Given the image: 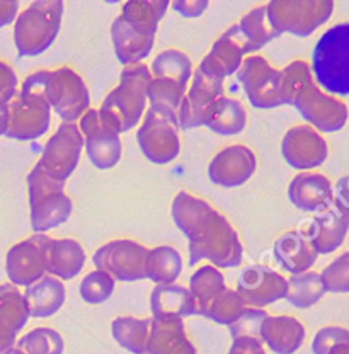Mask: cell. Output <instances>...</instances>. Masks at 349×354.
I'll return each mask as SVG.
<instances>
[{"label":"cell","mask_w":349,"mask_h":354,"mask_svg":"<svg viewBox=\"0 0 349 354\" xmlns=\"http://www.w3.org/2000/svg\"><path fill=\"white\" fill-rule=\"evenodd\" d=\"M244 310L245 305L242 298L238 297L237 291L225 288L218 297H215L209 301L208 307L205 308L201 315L213 320L215 324H220V326L230 327L232 324L237 322Z\"/></svg>","instance_id":"cell-40"},{"label":"cell","mask_w":349,"mask_h":354,"mask_svg":"<svg viewBox=\"0 0 349 354\" xmlns=\"http://www.w3.org/2000/svg\"><path fill=\"white\" fill-rule=\"evenodd\" d=\"M172 9L181 14L182 17H200L208 9V0H176Z\"/></svg>","instance_id":"cell-49"},{"label":"cell","mask_w":349,"mask_h":354,"mask_svg":"<svg viewBox=\"0 0 349 354\" xmlns=\"http://www.w3.org/2000/svg\"><path fill=\"white\" fill-rule=\"evenodd\" d=\"M17 334L6 326H0V354H10L16 348Z\"/></svg>","instance_id":"cell-52"},{"label":"cell","mask_w":349,"mask_h":354,"mask_svg":"<svg viewBox=\"0 0 349 354\" xmlns=\"http://www.w3.org/2000/svg\"><path fill=\"white\" fill-rule=\"evenodd\" d=\"M48 75L50 70H38L26 77L21 92L9 102L7 138L31 142L48 131L51 123V108L46 99Z\"/></svg>","instance_id":"cell-3"},{"label":"cell","mask_w":349,"mask_h":354,"mask_svg":"<svg viewBox=\"0 0 349 354\" xmlns=\"http://www.w3.org/2000/svg\"><path fill=\"white\" fill-rule=\"evenodd\" d=\"M321 279L326 293H349V250L326 266Z\"/></svg>","instance_id":"cell-44"},{"label":"cell","mask_w":349,"mask_h":354,"mask_svg":"<svg viewBox=\"0 0 349 354\" xmlns=\"http://www.w3.org/2000/svg\"><path fill=\"white\" fill-rule=\"evenodd\" d=\"M337 344H349V330L337 326L324 327L315 334L312 341V353L329 354L330 349L336 348Z\"/></svg>","instance_id":"cell-46"},{"label":"cell","mask_w":349,"mask_h":354,"mask_svg":"<svg viewBox=\"0 0 349 354\" xmlns=\"http://www.w3.org/2000/svg\"><path fill=\"white\" fill-rule=\"evenodd\" d=\"M115 279L104 271H95L89 272L86 278L80 283V297L86 304L99 305L104 304L111 298L113 291H115Z\"/></svg>","instance_id":"cell-43"},{"label":"cell","mask_w":349,"mask_h":354,"mask_svg":"<svg viewBox=\"0 0 349 354\" xmlns=\"http://www.w3.org/2000/svg\"><path fill=\"white\" fill-rule=\"evenodd\" d=\"M245 124H247V113L242 102L227 95L216 99L203 118V127H208L213 133L222 136L238 135L244 131Z\"/></svg>","instance_id":"cell-30"},{"label":"cell","mask_w":349,"mask_h":354,"mask_svg":"<svg viewBox=\"0 0 349 354\" xmlns=\"http://www.w3.org/2000/svg\"><path fill=\"white\" fill-rule=\"evenodd\" d=\"M237 26L240 29L244 39L251 46L252 53L259 51L261 48H264L267 43L273 41V39L279 38V35L274 31L270 19H267L266 6L252 9L251 12H247L242 17Z\"/></svg>","instance_id":"cell-39"},{"label":"cell","mask_w":349,"mask_h":354,"mask_svg":"<svg viewBox=\"0 0 349 354\" xmlns=\"http://www.w3.org/2000/svg\"><path fill=\"white\" fill-rule=\"evenodd\" d=\"M17 84H19V80H17L12 66L0 60V101H12L17 95Z\"/></svg>","instance_id":"cell-47"},{"label":"cell","mask_w":349,"mask_h":354,"mask_svg":"<svg viewBox=\"0 0 349 354\" xmlns=\"http://www.w3.org/2000/svg\"><path fill=\"white\" fill-rule=\"evenodd\" d=\"M113 337L121 348L133 354H147L150 319L137 317H116L111 324Z\"/></svg>","instance_id":"cell-34"},{"label":"cell","mask_w":349,"mask_h":354,"mask_svg":"<svg viewBox=\"0 0 349 354\" xmlns=\"http://www.w3.org/2000/svg\"><path fill=\"white\" fill-rule=\"evenodd\" d=\"M256 169L257 158L249 147L230 145L211 158L208 176L216 186L238 187L251 179Z\"/></svg>","instance_id":"cell-20"},{"label":"cell","mask_w":349,"mask_h":354,"mask_svg":"<svg viewBox=\"0 0 349 354\" xmlns=\"http://www.w3.org/2000/svg\"><path fill=\"white\" fill-rule=\"evenodd\" d=\"M186 92L187 87L174 82V80L153 79L152 77L149 88H147V99L150 102V108L171 111V113L178 114Z\"/></svg>","instance_id":"cell-41"},{"label":"cell","mask_w":349,"mask_h":354,"mask_svg":"<svg viewBox=\"0 0 349 354\" xmlns=\"http://www.w3.org/2000/svg\"><path fill=\"white\" fill-rule=\"evenodd\" d=\"M349 223L337 209H324L317 213L308 225L305 237L310 241L317 254H330L346 241Z\"/></svg>","instance_id":"cell-26"},{"label":"cell","mask_w":349,"mask_h":354,"mask_svg":"<svg viewBox=\"0 0 349 354\" xmlns=\"http://www.w3.org/2000/svg\"><path fill=\"white\" fill-rule=\"evenodd\" d=\"M281 102L299 109L312 128L322 133H336L348 123V106L341 99L326 94L315 84L310 65L295 60L281 70Z\"/></svg>","instance_id":"cell-1"},{"label":"cell","mask_w":349,"mask_h":354,"mask_svg":"<svg viewBox=\"0 0 349 354\" xmlns=\"http://www.w3.org/2000/svg\"><path fill=\"white\" fill-rule=\"evenodd\" d=\"M329 354H349V344H337L336 348L330 349Z\"/></svg>","instance_id":"cell-54"},{"label":"cell","mask_w":349,"mask_h":354,"mask_svg":"<svg viewBox=\"0 0 349 354\" xmlns=\"http://www.w3.org/2000/svg\"><path fill=\"white\" fill-rule=\"evenodd\" d=\"M223 95V80L208 75L203 70L196 68L193 73V82L186 92L178 111L179 130H193L203 127L205 113L213 102Z\"/></svg>","instance_id":"cell-18"},{"label":"cell","mask_w":349,"mask_h":354,"mask_svg":"<svg viewBox=\"0 0 349 354\" xmlns=\"http://www.w3.org/2000/svg\"><path fill=\"white\" fill-rule=\"evenodd\" d=\"M229 354H266L263 341L254 337H237L230 346Z\"/></svg>","instance_id":"cell-50"},{"label":"cell","mask_w":349,"mask_h":354,"mask_svg":"<svg viewBox=\"0 0 349 354\" xmlns=\"http://www.w3.org/2000/svg\"><path fill=\"white\" fill-rule=\"evenodd\" d=\"M326 295L324 285L319 272L307 271L302 274L292 276L288 279V291H286V300L296 308H310L317 301L322 300Z\"/></svg>","instance_id":"cell-38"},{"label":"cell","mask_w":349,"mask_h":354,"mask_svg":"<svg viewBox=\"0 0 349 354\" xmlns=\"http://www.w3.org/2000/svg\"><path fill=\"white\" fill-rule=\"evenodd\" d=\"M9 102L0 101V136H6L7 128H9Z\"/></svg>","instance_id":"cell-53"},{"label":"cell","mask_w":349,"mask_h":354,"mask_svg":"<svg viewBox=\"0 0 349 354\" xmlns=\"http://www.w3.org/2000/svg\"><path fill=\"white\" fill-rule=\"evenodd\" d=\"M334 205L336 209L344 216V220L349 223V174L341 177L334 189Z\"/></svg>","instance_id":"cell-48"},{"label":"cell","mask_w":349,"mask_h":354,"mask_svg":"<svg viewBox=\"0 0 349 354\" xmlns=\"http://www.w3.org/2000/svg\"><path fill=\"white\" fill-rule=\"evenodd\" d=\"M84 150V136L75 123H62L43 149L39 167L53 179L67 183L75 171Z\"/></svg>","instance_id":"cell-13"},{"label":"cell","mask_w":349,"mask_h":354,"mask_svg":"<svg viewBox=\"0 0 349 354\" xmlns=\"http://www.w3.org/2000/svg\"><path fill=\"white\" fill-rule=\"evenodd\" d=\"M281 153L286 164L299 171H310L327 160L329 147L324 136L310 124L290 128L281 142Z\"/></svg>","instance_id":"cell-16"},{"label":"cell","mask_w":349,"mask_h":354,"mask_svg":"<svg viewBox=\"0 0 349 354\" xmlns=\"http://www.w3.org/2000/svg\"><path fill=\"white\" fill-rule=\"evenodd\" d=\"M147 354H196L182 320L150 319Z\"/></svg>","instance_id":"cell-28"},{"label":"cell","mask_w":349,"mask_h":354,"mask_svg":"<svg viewBox=\"0 0 349 354\" xmlns=\"http://www.w3.org/2000/svg\"><path fill=\"white\" fill-rule=\"evenodd\" d=\"M43 235L45 234H35L9 249L6 256V272L12 285L28 288L45 276L46 263Z\"/></svg>","instance_id":"cell-17"},{"label":"cell","mask_w":349,"mask_h":354,"mask_svg":"<svg viewBox=\"0 0 349 354\" xmlns=\"http://www.w3.org/2000/svg\"><path fill=\"white\" fill-rule=\"evenodd\" d=\"M237 80L244 87L245 95L252 108L274 109L283 106L281 102V70L270 65L261 55H251L244 58L237 70Z\"/></svg>","instance_id":"cell-11"},{"label":"cell","mask_w":349,"mask_h":354,"mask_svg":"<svg viewBox=\"0 0 349 354\" xmlns=\"http://www.w3.org/2000/svg\"><path fill=\"white\" fill-rule=\"evenodd\" d=\"M65 3L62 0H35L17 16L14 43L21 57H38L60 32Z\"/></svg>","instance_id":"cell-6"},{"label":"cell","mask_w":349,"mask_h":354,"mask_svg":"<svg viewBox=\"0 0 349 354\" xmlns=\"http://www.w3.org/2000/svg\"><path fill=\"white\" fill-rule=\"evenodd\" d=\"M153 79H167L187 87L191 75H193V64L189 57L181 50L169 48L155 57L152 66H149Z\"/></svg>","instance_id":"cell-36"},{"label":"cell","mask_w":349,"mask_h":354,"mask_svg":"<svg viewBox=\"0 0 349 354\" xmlns=\"http://www.w3.org/2000/svg\"><path fill=\"white\" fill-rule=\"evenodd\" d=\"M10 354H24L23 351H21V349H17V348H14L12 351H10Z\"/></svg>","instance_id":"cell-55"},{"label":"cell","mask_w":349,"mask_h":354,"mask_svg":"<svg viewBox=\"0 0 349 354\" xmlns=\"http://www.w3.org/2000/svg\"><path fill=\"white\" fill-rule=\"evenodd\" d=\"M150 80L152 73L145 64L124 66L121 70L120 86L106 95L97 109L102 123L120 135L138 124L147 109V88Z\"/></svg>","instance_id":"cell-2"},{"label":"cell","mask_w":349,"mask_h":354,"mask_svg":"<svg viewBox=\"0 0 349 354\" xmlns=\"http://www.w3.org/2000/svg\"><path fill=\"white\" fill-rule=\"evenodd\" d=\"M150 308L157 320H182L196 315V304L186 286L157 285L150 295Z\"/></svg>","instance_id":"cell-25"},{"label":"cell","mask_w":349,"mask_h":354,"mask_svg":"<svg viewBox=\"0 0 349 354\" xmlns=\"http://www.w3.org/2000/svg\"><path fill=\"white\" fill-rule=\"evenodd\" d=\"M235 291L245 307L264 308L286 297L288 279L267 266L252 264L242 269Z\"/></svg>","instance_id":"cell-14"},{"label":"cell","mask_w":349,"mask_h":354,"mask_svg":"<svg viewBox=\"0 0 349 354\" xmlns=\"http://www.w3.org/2000/svg\"><path fill=\"white\" fill-rule=\"evenodd\" d=\"M267 19L279 36L283 32L307 38L330 19L332 0H273L266 6Z\"/></svg>","instance_id":"cell-8"},{"label":"cell","mask_w":349,"mask_h":354,"mask_svg":"<svg viewBox=\"0 0 349 354\" xmlns=\"http://www.w3.org/2000/svg\"><path fill=\"white\" fill-rule=\"evenodd\" d=\"M189 241V266L208 259L216 269L237 268L242 263L244 247L229 220L213 209L187 237Z\"/></svg>","instance_id":"cell-4"},{"label":"cell","mask_w":349,"mask_h":354,"mask_svg":"<svg viewBox=\"0 0 349 354\" xmlns=\"http://www.w3.org/2000/svg\"><path fill=\"white\" fill-rule=\"evenodd\" d=\"M16 348L24 354H64L65 342L60 332L50 327H38L24 334L16 342Z\"/></svg>","instance_id":"cell-42"},{"label":"cell","mask_w":349,"mask_h":354,"mask_svg":"<svg viewBox=\"0 0 349 354\" xmlns=\"http://www.w3.org/2000/svg\"><path fill=\"white\" fill-rule=\"evenodd\" d=\"M167 9V0H128L123 3L120 16H123V19L138 32L155 38L159 22L162 21Z\"/></svg>","instance_id":"cell-31"},{"label":"cell","mask_w":349,"mask_h":354,"mask_svg":"<svg viewBox=\"0 0 349 354\" xmlns=\"http://www.w3.org/2000/svg\"><path fill=\"white\" fill-rule=\"evenodd\" d=\"M247 53H252L251 46L244 39L238 26L235 24L213 43L211 50L201 60L198 68L215 79L225 80L232 73H237L244 62V55Z\"/></svg>","instance_id":"cell-19"},{"label":"cell","mask_w":349,"mask_h":354,"mask_svg":"<svg viewBox=\"0 0 349 354\" xmlns=\"http://www.w3.org/2000/svg\"><path fill=\"white\" fill-rule=\"evenodd\" d=\"M24 298L29 315L36 319H48L64 307L67 300V290H65L64 281L55 276L45 274L35 285L26 288Z\"/></svg>","instance_id":"cell-29"},{"label":"cell","mask_w":349,"mask_h":354,"mask_svg":"<svg viewBox=\"0 0 349 354\" xmlns=\"http://www.w3.org/2000/svg\"><path fill=\"white\" fill-rule=\"evenodd\" d=\"M29 308L24 295L12 283L0 285V326L19 334L29 320Z\"/></svg>","instance_id":"cell-37"},{"label":"cell","mask_w":349,"mask_h":354,"mask_svg":"<svg viewBox=\"0 0 349 354\" xmlns=\"http://www.w3.org/2000/svg\"><path fill=\"white\" fill-rule=\"evenodd\" d=\"M19 16V2L17 0H0V28L12 24Z\"/></svg>","instance_id":"cell-51"},{"label":"cell","mask_w":349,"mask_h":354,"mask_svg":"<svg viewBox=\"0 0 349 354\" xmlns=\"http://www.w3.org/2000/svg\"><path fill=\"white\" fill-rule=\"evenodd\" d=\"M261 341L276 354H293L302 348L305 327L290 315H267L261 326Z\"/></svg>","instance_id":"cell-24"},{"label":"cell","mask_w":349,"mask_h":354,"mask_svg":"<svg viewBox=\"0 0 349 354\" xmlns=\"http://www.w3.org/2000/svg\"><path fill=\"white\" fill-rule=\"evenodd\" d=\"M46 99L50 108L64 123H75L91 109L89 88L82 77L68 66L50 72L46 80Z\"/></svg>","instance_id":"cell-10"},{"label":"cell","mask_w":349,"mask_h":354,"mask_svg":"<svg viewBox=\"0 0 349 354\" xmlns=\"http://www.w3.org/2000/svg\"><path fill=\"white\" fill-rule=\"evenodd\" d=\"M31 227L36 234H45L60 227L72 215V199L65 194V183L53 179L39 165L28 174Z\"/></svg>","instance_id":"cell-7"},{"label":"cell","mask_w":349,"mask_h":354,"mask_svg":"<svg viewBox=\"0 0 349 354\" xmlns=\"http://www.w3.org/2000/svg\"><path fill=\"white\" fill-rule=\"evenodd\" d=\"M267 312L264 308L245 307L238 320L229 327L232 339L237 337H254L261 341V326L266 320Z\"/></svg>","instance_id":"cell-45"},{"label":"cell","mask_w":349,"mask_h":354,"mask_svg":"<svg viewBox=\"0 0 349 354\" xmlns=\"http://www.w3.org/2000/svg\"><path fill=\"white\" fill-rule=\"evenodd\" d=\"M149 249L128 239H117L99 247L93 263L99 271H104L115 281H140L145 279V263Z\"/></svg>","instance_id":"cell-12"},{"label":"cell","mask_w":349,"mask_h":354,"mask_svg":"<svg viewBox=\"0 0 349 354\" xmlns=\"http://www.w3.org/2000/svg\"><path fill=\"white\" fill-rule=\"evenodd\" d=\"M79 130L84 136V147L89 160L94 167L106 171L113 169L120 162L123 145H121L120 133H116L108 124L102 123L97 109H87L80 118Z\"/></svg>","instance_id":"cell-15"},{"label":"cell","mask_w":349,"mask_h":354,"mask_svg":"<svg viewBox=\"0 0 349 354\" xmlns=\"http://www.w3.org/2000/svg\"><path fill=\"white\" fill-rule=\"evenodd\" d=\"M288 198L302 212H324L334 201V187L324 174L302 172L288 186Z\"/></svg>","instance_id":"cell-22"},{"label":"cell","mask_w":349,"mask_h":354,"mask_svg":"<svg viewBox=\"0 0 349 354\" xmlns=\"http://www.w3.org/2000/svg\"><path fill=\"white\" fill-rule=\"evenodd\" d=\"M225 278L215 266H201L189 279V293L196 304V315H201L209 301L225 290Z\"/></svg>","instance_id":"cell-35"},{"label":"cell","mask_w":349,"mask_h":354,"mask_svg":"<svg viewBox=\"0 0 349 354\" xmlns=\"http://www.w3.org/2000/svg\"><path fill=\"white\" fill-rule=\"evenodd\" d=\"M211 212L213 208L208 201L193 196L186 191H179L171 206L172 220L186 237H189Z\"/></svg>","instance_id":"cell-33"},{"label":"cell","mask_w":349,"mask_h":354,"mask_svg":"<svg viewBox=\"0 0 349 354\" xmlns=\"http://www.w3.org/2000/svg\"><path fill=\"white\" fill-rule=\"evenodd\" d=\"M111 38L116 58L124 66L142 64V60L149 57L153 43H155L153 36H145L138 32L123 19V16H117L113 21Z\"/></svg>","instance_id":"cell-27"},{"label":"cell","mask_w":349,"mask_h":354,"mask_svg":"<svg viewBox=\"0 0 349 354\" xmlns=\"http://www.w3.org/2000/svg\"><path fill=\"white\" fill-rule=\"evenodd\" d=\"M315 84L334 95H349V22L329 28L312 53Z\"/></svg>","instance_id":"cell-5"},{"label":"cell","mask_w":349,"mask_h":354,"mask_svg":"<svg viewBox=\"0 0 349 354\" xmlns=\"http://www.w3.org/2000/svg\"><path fill=\"white\" fill-rule=\"evenodd\" d=\"M46 272L60 281L73 279L86 266V250L73 239H51L43 235Z\"/></svg>","instance_id":"cell-21"},{"label":"cell","mask_w":349,"mask_h":354,"mask_svg":"<svg viewBox=\"0 0 349 354\" xmlns=\"http://www.w3.org/2000/svg\"><path fill=\"white\" fill-rule=\"evenodd\" d=\"M273 256L286 272L296 276L310 271L312 266L317 263L319 254L310 241L305 237L303 232L290 230L276 239L273 245Z\"/></svg>","instance_id":"cell-23"},{"label":"cell","mask_w":349,"mask_h":354,"mask_svg":"<svg viewBox=\"0 0 349 354\" xmlns=\"http://www.w3.org/2000/svg\"><path fill=\"white\" fill-rule=\"evenodd\" d=\"M137 140L140 150L150 162L159 165L172 162L181 152L178 114L149 108L145 120L137 131Z\"/></svg>","instance_id":"cell-9"},{"label":"cell","mask_w":349,"mask_h":354,"mask_svg":"<svg viewBox=\"0 0 349 354\" xmlns=\"http://www.w3.org/2000/svg\"><path fill=\"white\" fill-rule=\"evenodd\" d=\"M182 271V257L178 249L171 245H159L149 249L145 263V278L155 285H174Z\"/></svg>","instance_id":"cell-32"}]
</instances>
